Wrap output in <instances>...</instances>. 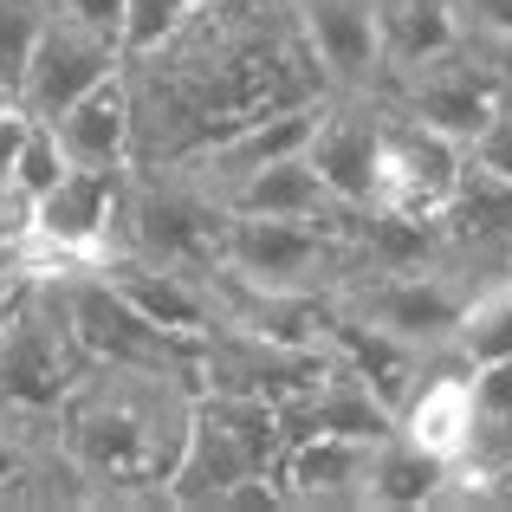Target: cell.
<instances>
[{"mask_svg": "<svg viewBox=\"0 0 512 512\" xmlns=\"http://www.w3.org/2000/svg\"><path fill=\"white\" fill-rule=\"evenodd\" d=\"M214 273L253 292H338L357 273V240L318 221H279V214H234L221 221Z\"/></svg>", "mask_w": 512, "mask_h": 512, "instance_id": "obj_1", "label": "cell"}, {"mask_svg": "<svg viewBox=\"0 0 512 512\" xmlns=\"http://www.w3.org/2000/svg\"><path fill=\"white\" fill-rule=\"evenodd\" d=\"M52 286H59L65 325H72V338H78V350H85V363H104V370H163V376H182V383L201 389V376H195L201 344L156 331L150 318H143L137 305H130L91 260L59 266V273H52Z\"/></svg>", "mask_w": 512, "mask_h": 512, "instance_id": "obj_2", "label": "cell"}, {"mask_svg": "<svg viewBox=\"0 0 512 512\" xmlns=\"http://www.w3.org/2000/svg\"><path fill=\"white\" fill-rule=\"evenodd\" d=\"M474 292V279H461L454 266L428 260V266H389V273H357L344 279L331 299L350 318L389 331V338H409L422 350H448L454 325H461V305Z\"/></svg>", "mask_w": 512, "mask_h": 512, "instance_id": "obj_3", "label": "cell"}, {"mask_svg": "<svg viewBox=\"0 0 512 512\" xmlns=\"http://www.w3.org/2000/svg\"><path fill=\"white\" fill-rule=\"evenodd\" d=\"M383 98V91H376ZM461 143L428 130L422 117H409L396 98H383V137H376V201L370 208L402 214V221H435V208L448 201L454 175H461Z\"/></svg>", "mask_w": 512, "mask_h": 512, "instance_id": "obj_4", "label": "cell"}, {"mask_svg": "<svg viewBox=\"0 0 512 512\" xmlns=\"http://www.w3.org/2000/svg\"><path fill=\"white\" fill-rule=\"evenodd\" d=\"M435 253H441V266H454L474 286L506 273V253H512V182L506 175L461 156V175H454L448 201L435 208Z\"/></svg>", "mask_w": 512, "mask_h": 512, "instance_id": "obj_5", "label": "cell"}, {"mask_svg": "<svg viewBox=\"0 0 512 512\" xmlns=\"http://www.w3.org/2000/svg\"><path fill=\"white\" fill-rule=\"evenodd\" d=\"M383 98H396L409 117H422L428 130H441V137H454L467 150V143L480 137V124L493 117V104L506 98V78L493 72V65H480L467 46L441 52V59H422L409 65V72L383 78Z\"/></svg>", "mask_w": 512, "mask_h": 512, "instance_id": "obj_6", "label": "cell"}, {"mask_svg": "<svg viewBox=\"0 0 512 512\" xmlns=\"http://www.w3.org/2000/svg\"><path fill=\"white\" fill-rule=\"evenodd\" d=\"M117 65H124V52L52 0V13H46V26H39V39H33V59H26L13 98H20L26 117H59L65 104L85 98V91L98 85V78H111Z\"/></svg>", "mask_w": 512, "mask_h": 512, "instance_id": "obj_7", "label": "cell"}, {"mask_svg": "<svg viewBox=\"0 0 512 512\" xmlns=\"http://www.w3.org/2000/svg\"><path fill=\"white\" fill-rule=\"evenodd\" d=\"M376 137H383V98H376V85L325 91L318 124L305 137V163L325 175L331 201H344V208H370L376 201Z\"/></svg>", "mask_w": 512, "mask_h": 512, "instance_id": "obj_8", "label": "cell"}, {"mask_svg": "<svg viewBox=\"0 0 512 512\" xmlns=\"http://www.w3.org/2000/svg\"><path fill=\"white\" fill-rule=\"evenodd\" d=\"M91 266H98V273L111 279V286L124 292V299L137 305L156 331H169V338L201 344L214 325H221L214 292H208V279H201V273H182V266H163V260H143V253H130V247L98 253Z\"/></svg>", "mask_w": 512, "mask_h": 512, "instance_id": "obj_9", "label": "cell"}, {"mask_svg": "<svg viewBox=\"0 0 512 512\" xmlns=\"http://www.w3.org/2000/svg\"><path fill=\"white\" fill-rule=\"evenodd\" d=\"M299 20L305 52L331 91H363L383 85V46H376V0H286Z\"/></svg>", "mask_w": 512, "mask_h": 512, "instance_id": "obj_10", "label": "cell"}, {"mask_svg": "<svg viewBox=\"0 0 512 512\" xmlns=\"http://www.w3.org/2000/svg\"><path fill=\"white\" fill-rule=\"evenodd\" d=\"M247 474H273V467H260L201 402H188V428H182V448H175V461L163 474V500L169 506H227V493Z\"/></svg>", "mask_w": 512, "mask_h": 512, "instance_id": "obj_11", "label": "cell"}, {"mask_svg": "<svg viewBox=\"0 0 512 512\" xmlns=\"http://www.w3.org/2000/svg\"><path fill=\"white\" fill-rule=\"evenodd\" d=\"M46 124L59 130L65 156H72L78 169H130L137 163V104H130L124 65H117L111 78H98L85 98H72L59 117H46Z\"/></svg>", "mask_w": 512, "mask_h": 512, "instance_id": "obj_12", "label": "cell"}, {"mask_svg": "<svg viewBox=\"0 0 512 512\" xmlns=\"http://www.w3.org/2000/svg\"><path fill=\"white\" fill-rule=\"evenodd\" d=\"M221 208H234V214H279V221H318V227H338V234H350V240H357V221H363V208L331 201L325 175L305 163V150L279 156V163H266L253 175H240V182L221 195Z\"/></svg>", "mask_w": 512, "mask_h": 512, "instance_id": "obj_13", "label": "cell"}, {"mask_svg": "<svg viewBox=\"0 0 512 512\" xmlns=\"http://www.w3.org/2000/svg\"><path fill=\"white\" fill-rule=\"evenodd\" d=\"M376 441L357 435H299L279 448L273 480L286 506H363V467Z\"/></svg>", "mask_w": 512, "mask_h": 512, "instance_id": "obj_14", "label": "cell"}, {"mask_svg": "<svg viewBox=\"0 0 512 512\" xmlns=\"http://www.w3.org/2000/svg\"><path fill=\"white\" fill-rule=\"evenodd\" d=\"M448 500V461L428 448H415L402 428L376 435L370 467H363V506H383V512H415V506H435Z\"/></svg>", "mask_w": 512, "mask_h": 512, "instance_id": "obj_15", "label": "cell"}, {"mask_svg": "<svg viewBox=\"0 0 512 512\" xmlns=\"http://www.w3.org/2000/svg\"><path fill=\"white\" fill-rule=\"evenodd\" d=\"M376 46H383V78L441 59L461 46V7L454 0H376Z\"/></svg>", "mask_w": 512, "mask_h": 512, "instance_id": "obj_16", "label": "cell"}, {"mask_svg": "<svg viewBox=\"0 0 512 512\" xmlns=\"http://www.w3.org/2000/svg\"><path fill=\"white\" fill-rule=\"evenodd\" d=\"M454 350H461L467 363L512 357V273H493L467 292L461 325H454Z\"/></svg>", "mask_w": 512, "mask_h": 512, "instance_id": "obj_17", "label": "cell"}, {"mask_svg": "<svg viewBox=\"0 0 512 512\" xmlns=\"http://www.w3.org/2000/svg\"><path fill=\"white\" fill-rule=\"evenodd\" d=\"M188 20H195V0H124V26H117V52H124V65L156 59Z\"/></svg>", "mask_w": 512, "mask_h": 512, "instance_id": "obj_18", "label": "cell"}, {"mask_svg": "<svg viewBox=\"0 0 512 512\" xmlns=\"http://www.w3.org/2000/svg\"><path fill=\"white\" fill-rule=\"evenodd\" d=\"M72 169V156H65V143H59V130L46 124V117H33L26 124V137H20V156H13V169L0 175V182H13V188H26V195H46L59 175Z\"/></svg>", "mask_w": 512, "mask_h": 512, "instance_id": "obj_19", "label": "cell"}, {"mask_svg": "<svg viewBox=\"0 0 512 512\" xmlns=\"http://www.w3.org/2000/svg\"><path fill=\"white\" fill-rule=\"evenodd\" d=\"M52 0H0V85L20 91V72L33 59V39L46 26Z\"/></svg>", "mask_w": 512, "mask_h": 512, "instance_id": "obj_20", "label": "cell"}, {"mask_svg": "<svg viewBox=\"0 0 512 512\" xmlns=\"http://www.w3.org/2000/svg\"><path fill=\"white\" fill-rule=\"evenodd\" d=\"M467 396H474V422L480 428H506L512 435V357L474 363V370H467Z\"/></svg>", "mask_w": 512, "mask_h": 512, "instance_id": "obj_21", "label": "cell"}, {"mask_svg": "<svg viewBox=\"0 0 512 512\" xmlns=\"http://www.w3.org/2000/svg\"><path fill=\"white\" fill-rule=\"evenodd\" d=\"M467 156H474L480 169H493V175L512 182V85H506V98L493 104V117L480 124V137L467 143Z\"/></svg>", "mask_w": 512, "mask_h": 512, "instance_id": "obj_22", "label": "cell"}, {"mask_svg": "<svg viewBox=\"0 0 512 512\" xmlns=\"http://www.w3.org/2000/svg\"><path fill=\"white\" fill-rule=\"evenodd\" d=\"M454 7H461V33L512 39V0H454Z\"/></svg>", "mask_w": 512, "mask_h": 512, "instance_id": "obj_23", "label": "cell"}, {"mask_svg": "<svg viewBox=\"0 0 512 512\" xmlns=\"http://www.w3.org/2000/svg\"><path fill=\"white\" fill-rule=\"evenodd\" d=\"M65 13H72V20H85L91 33H104L117 46V26H124V0H59Z\"/></svg>", "mask_w": 512, "mask_h": 512, "instance_id": "obj_24", "label": "cell"}, {"mask_svg": "<svg viewBox=\"0 0 512 512\" xmlns=\"http://www.w3.org/2000/svg\"><path fill=\"white\" fill-rule=\"evenodd\" d=\"M26 124H33V117L20 111V98H7V104H0V175L13 169V156H20V137H26Z\"/></svg>", "mask_w": 512, "mask_h": 512, "instance_id": "obj_25", "label": "cell"}, {"mask_svg": "<svg viewBox=\"0 0 512 512\" xmlns=\"http://www.w3.org/2000/svg\"><path fill=\"white\" fill-rule=\"evenodd\" d=\"M0 266H7V260H0ZM0 305H7V292H0Z\"/></svg>", "mask_w": 512, "mask_h": 512, "instance_id": "obj_26", "label": "cell"}, {"mask_svg": "<svg viewBox=\"0 0 512 512\" xmlns=\"http://www.w3.org/2000/svg\"><path fill=\"white\" fill-rule=\"evenodd\" d=\"M506 273H512V253H506Z\"/></svg>", "mask_w": 512, "mask_h": 512, "instance_id": "obj_27", "label": "cell"}]
</instances>
